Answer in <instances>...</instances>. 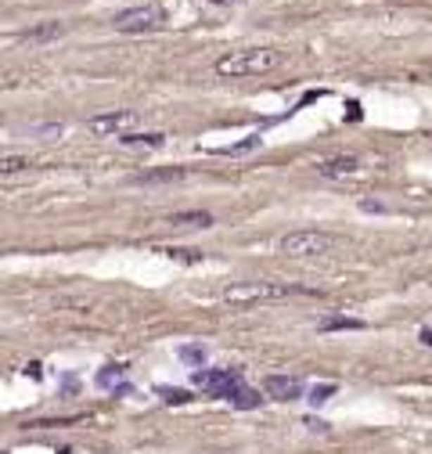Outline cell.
<instances>
[{
    "instance_id": "obj_2",
    "label": "cell",
    "mask_w": 432,
    "mask_h": 454,
    "mask_svg": "<svg viewBox=\"0 0 432 454\" xmlns=\"http://www.w3.org/2000/svg\"><path fill=\"white\" fill-rule=\"evenodd\" d=\"M299 289L292 285H277V282H234L227 285L224 299L234 303V307H256V303H274V299H285Z\"/></svg>"
},
{
    "instance_id": "obj_24",
    "label": "cell",
    "mask_w": 432,
    "mask_h": 454,
    "mask_svg": "<svg viewBox=\"0 0 432 454\" xmlns=\"http://www.w3.org/2000/svg\"><path fill=\"white\" fill-rule=\"evenodd\" d=\"M216 4H234V0H216Z\"/></svg>"
},
{
    "instance_id": "obj_9",
    "label": "cell",
    "mask_w": 432,
    "mask_h": 454,
    "mask_svg": "<svg viewBox=\"0 0 432 454\" xmlns=\"http://www.w3.org/2000/svg\"><path fill=\"white\" fill-rule=\"evenodd\" d=\"M122 379H127V368H122V365H105V368L94 375V382H98L101 389H112V393H119V386H127Z\"/></svg>"
},
{
    "instance_id": "obj_22",
    "label": "cell",
    "mask_w": 432,
    "mask_h": 454,
    "mask_svg": "<svg viewBox=\"0 0 432 454\" xmlns=\"http://www.w3.org/2000/svg\"><path fill=\"white\" fill-rule=\"evenodd\" d=\"M360 209H367V213H386V206H382V202H375V198H364V202H360Z\"/></svg>"
},
{
    "instance_id": "obj_8",
    "label": "cell",
    "mask_w": 432,
    "mask_h": 454,
    "mask_svg": "<svg viewBox=\"0 0 432 454\" xmlns=\"http://www.w3.org/2000/svg\"><path fill=\"white\" fill-rule=\"evenodd\" d=\"M317 173L321 177H331V180H346V177H357L360 173V159L357 156H331V159L317 163Z\"/></svg>"
},
{
    "instance_id": "obj_21",
    "label": "cell",
    "mask_w": 432,
    "mask_h": 454,
    "mask_svg": "<svg viewBox=\"0 0 432 454\" xmlns=\"http://www.w3.org/2000/svg\"><path fill=\"white\" fill-rule=\"evenodd\" d=\"M163 397L170 404H180V401H188V393H184V389H163Z\"/></svg>"
},
{
    "instance_id": "obj_12",
    "label": "cell",
    "mask_w": 432,
    "mask_h": 454,
    "mask_svg": "<svg viewBox=\"0 0 432 454\" xmlns=\"http://www.w3.org/2000/svg\"><path fill=\"white\" fill-rule=\"evenodd\" d=\"M234 408H241V411H256V408H263V397L253 389V386H241L238 393H234V401H231Z\"/></svg>"
},
{
    "instance_id": "obj_5",
    "label": "cell",
    "mask_w": 432,
    "mask_h": 454,
    "mask_svg": "<svg viewBox=\"0 0 432 454\" xmlns=\"http://www.w3.org/2000/svg\"><path fill=\"white\" fill-rule=\"evenodd\" d=\"M195 386L205 389V393H212V397L234 401V393L245 382H241V372L238 368H202V372H195Z\"/></svg>"
},
{
    "instance_id": "obj_17",
    "label": "cell",
    "mask_w": 432,
    "mask_h": 454,
    "mask_svg": "<svg viewBox=\"0 0 432 454\" xmlns=\"http://www.w3.org/2000/svg\"><path fill=\"white\" fill-rule=\"evenodd\" d=\"M335 389H338L335 382H321V386H314V389H310V404H314V408L328 404V401L335 397Z\"/></svg>"
},
{
    "instance_id": "obj_11",
    "label": "cell",
    "mask_w": 432,
    "mask_h": 454,
    "mask_svg": "<svg viewBox=\"0 0 432 454\" xmlns=\"http://www.w3.org/2000/svg\"><path fill=\"white\" fill-rule=\"evenodd\" d=\"M360 328H367V324L357 317H321L317 321V332H360Z\"/></svg>"
},
{
    "instance_id": "obj_19",
    "label": "cell",
    "mask_w": 432,
    "mask_h": 454,
    "mask_svg": "<svg viewBox=\"0 0 432 454\" xmlns=\"http://www.w3.org/2000/svg\"><path fill=\"white\" fill-rule=\"evenodd\" d=\"M180 360H188V365L202 368L205 365V346H180Z\"/></svg>"
},
{
    "instance_id": "obj_6",
    "label": "cell",
    "mask_w": 432,
    "mask_h": 454,
    "mask_svg": "<svg viewBox=\"0 0 432 454\" xmlns=\"http://www.w3.org/2000/svg\"><path fill=\"white\" fill-rule=\"evenodd\" d=\"M137 123V112L130 108H119V112H101V115H90L87 119V130L98 134V137H127Z\"/></svg>"
},
{
    "instance_id": "obj_15",
    "label": "cell",
    "mask_w": 432,
    "mask_h": 454,
    "mask_svg": "<svg viewBox=\"0 0 432 454\" xmlns=\"http://www.w3.org/2000/svg\"><path fill=\"white\" fill-rule=\"evenodd\" d=\"M29 170V156H0V177H11Z\"/></svg>"
},
{
    "instance_id": "obj_4",
    "label": "cell",
    "mask_w": 432,
    "mask_h": 454,
    "mask_svg": "<svg viewBox=\"0 0 432 454\" xmlns=\"http://www.w3.org/2000/svg\"><path fill=\"white\" fill-rule=\"evenodd\" d=\"M166 22V11L159 4H141V8H127L112 18V25L119 33H155V29Z\"/></svg>"
},
{
    "instance_id": "obj_16",
    "label": "cell",
    "mask_w": 432,
    "mask_h": 454,
    "mask_svg": "<svg viewBox=\"0 0 432 454\" xmlns=\"http://www.w3.org/2000/svg\"><path fill=\"white\" fill-rule=\"evenodd\" d=\"M122 144H144V148H163V134H127V137H119Z\"/></svg>"
},
{
    "instance_id": "obj_3",
    "label": "cell",
    "mask_w": 432,
    "mask_h": 454,
    "mask_svg": "<svg viewBox=\"0 0 432 454\" xmlns=\"http://www.w3.org/2000/svg\"><path fill=\"white\" fill-rule=\"evenodd\" d=\"M335 246H338V238L328 234V231H317V227H299V231H288L281 238L285 256H324Z\"/></svg>"
},
{
    "instance_id": "obj_20",
    "label": "cell",
    "mask_w": 432,
    "mask_h": 454,
    "mask_svg": "<svg viewBox=\"0 0 432 454\" xmlns=\"http://www.w3.org/2000/svg\"><path fill=\"white\" fill-rule=\"evenodd\" d=\"M253 148H260V137H249V141H241V144L224 148V156H241V151H253Z\"/></svg>"
},
{
    "instance_id": "obj_18",
    "label": "cell",
    "mask_w": 432,
    "mask_h": 454,
    "mask_svg": "<svg viewBox=\"0 0 432 454\" xmlns=\"http://www.w3.org/2000/svg\"><path fill=\"white\" fill-rule=\"evenodd\" d=\"M180 177H188V170H151L141 177V184H155V180H180Z\"/></svg>"
},
{
    "instance_id": "obj_10",
    "label": "cell",
    "mask_w": 432,
    "mask_h": 454,
    "mask_svg": "<svg viewBox=\"0 0 432 454\" xmlns=\"http://www.w3.org/2000/svg\"><path fill=\"white\" fill-rule=\"evenodd\" d=\"M173 227H212V213H205V209H195V213H173L170 217Z\"/></svg>"
},
{
    "instance_id": "obj_7",
    "label": "cell",
    "mask_w": 432,
    "mask_h": 454,
    "mask_svg": "<svg viewBox=\"0 0 432 454\" xmlns=\"http://www.w3.org/2000/svg\"><path fill=\"white\" fill-rule=\"evenodd\" d=\"M263 389L274 401H299L303 397V379L299 375H267Z\"/></svg>"
},
{
    "instance_id": "obj_13",
    "label": "cell",
    "mask_w": 432,
    "mask_h": 454,
    "mask_svg": "<svg viewBox=\"0 0 432 454\" xmlns=\"http://www.w3.org/2000/svg\"><path fill=\"white\" fill-rule=\"evenodd\" d=\"M65 33V22H47V25H33L25 33V40H58Z\"/></svg>"
},
{
    "instance_id": "obj_23",
    "label": "cell",
    "mask_w": 432,
    "mask_h": 454,
    "mask_svg": "<svg viewBox=\"0 0 432 454\" xmlns=\"http://www.w3.org/2000/svg\"><path fill=\"white\" fill-rule=\"evenodd\" d=\"M421 343H425V346H432V328H421Z\"/></svg>"
},
{
    "instance_id": "obj_14",
    "label": "cell",
    "mask_w": 432,
    "mask_h": 454,
    "mask_svg": "<svg viewBox=\"0 0 432 454\" xmlns=\"http://www.w3.org/2000/svg\"><path fill=\"white\" fill-rule=\"evenodd\" d=\"M61 134H65V127L61 123H44V127H29V137L33 141H44V144H54Z\"/></svg>"
},
{
    "instance_id": "obj_1",
    "label": "cell",
    "mask_w": 432,
    "mask_h": 454,
    "mask_svg": "<svg viewBox=\"0 0 432 454\" xmlns=\"http://www.w3.org/2000/svg\"><path fill=\"white\" fill-rule=\"evenodd\" d=\"M281 65V54L274 47H238L216 58L212 72L220 80H249V76H263Z\"/></svg>"
}]
</instances>
